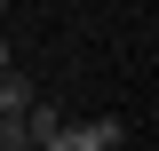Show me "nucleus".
<instances>
[{
    "instance_id": "nucleus-1",
    "label": "nucleus",
    "mask_w": 159,
    "mask_h": 151,
    "mask_svg": "<svg viewBox=\"0 0 159 151\" xmlns=\"http://www.w3.org/2000/svg\"><path fill=\"white\" fill-rule=\"evenodd\" d=\"M32 95H40V80H32V72H16V64H8V72H0V119H16L24 103H32Z\"/></svg>"
},
{
    "instance_id": "nucleus-3",
    "label": "nucleus",
    "mask_w": 159,
    "mask_h": 151,
    "mask_svg": "<svg viewBox=\"0 0 159 151\" xmlns=\"http://www.w3.org/2000/svg\"><path fill=\"white\" fill-rule=\"evenodd\" d=\"M0 24H8V0H0Z\"/></svg>"
},
{
    "instance_id": "nucleus-2",
    "label": "nucleus",
    "mask_w": 159,
    "mask_h": 151,
    "mask_svg": "<svg viewBox=\"0 0 159 151\" xmlns=\"http://www.w3.org/2000/svg\"><path fill=\"white\" fill-rule=\"evenodd\" d=\"M8 64H16V48H8V32H0V72H8Z\"/></svg>"
}]
</instances>
